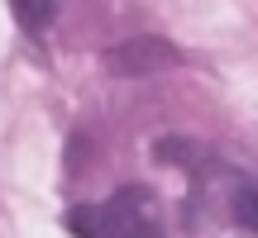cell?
I'll list each match as a JSON object with an SVG mask.
<instances>
[{"mask_svg":"<svg viewBox=\"0 0 258 238\" xmlns=\"http://www.w3.org/2000/svg\"><path fill=\"white\" fill-rule=\"evenodd\" d=\"M10 10H15V19L29 29V34H43V29L57 19V5H53V0H15Z\"/></svg>","mask_w":258,"mask_h":238,"instance_id":"3","label":"cell"},{"mask_svg":"<svg viewBox=\"0 0 258 238\" xmlns=\"http://www.w3.org/2000/svg\"><path fill=\"white\" fill-rule=\"evenodd\" d=\"M101 214H105V238H163V224L153 214V195L144 186L115 191V200H105Z\"/></svg>","mask_w":258,"mask_h":238,"instance_id":"1","label":"cell"},{"mask_svg":"<svg viewBox=\"0 0 258 238\" xmlns=\"http://www.w3.org/2000/svg\"><path fill=\"white\" fill-rule=\"evenodd\" d=\"M158 157H163L167 167H191V162H201V148L196 143H186V138H163V143H158Z\"/></svg>","mask_w":258,"mask_h":238,"instance_id":"5","label":"cell"},{"mask_svg":"<svg viewBox=\"0 0 258 238\" xmlns=\"http://www.w3.org/2000/svg\"><path fill=\"white\" fill-rule=\"evenodd\" d=\"M67 229H72L77 238H105L101 205H77V210H67Z\"/></svg>","mask_w":258,"mask_h":238,"instance_id":"4","label":"cell"},{"mask_svg":"<svg viewBox=\"0 0 258 238\" xmlns=\"http://www.w3.org/2000/svg\"><path fill=\"white\" fill-rule=\"evenodd\" d=\"M234 219H239V224H249V229H253V186L234 191Z\"/></svg>","mask_w":258,"mask_h":238,"instance_id":"6","label":"cell"},{"mask_svg":"<svg viewBox=\"0 0 258 238\" xmlns=\"http://www.w3.org/2000/svg\"><path fill=\"white\" fill-rule=\"evenodd\" d=\"M105 67H110L115 76H144V72H163V67H177V48L167 43V38H124V43H115L110 53H105Z\"/></svg>","mask_w":258,"mask_h":238,"instance_id":"2","label":"cell"}]
</instances>
